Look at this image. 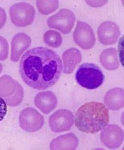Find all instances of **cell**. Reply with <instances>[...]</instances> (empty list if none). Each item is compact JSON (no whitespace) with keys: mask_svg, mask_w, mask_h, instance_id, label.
Masks as SVG:
<instances>
[{"mask_svg":"<svg viewBox=\"0 0 124 150\" xmlns=\"http://www.w3.org/2000/svg\"><path fill=\"white\" fill-rule=\"evenodd\" d=\"M19 71L26 84L33 89L44 90L58 82L63 71L62 62L55 52L37 47L26 52L21 59Z\"/></svg>","mask_w":124,"mask_h":150,"instance_id":"obj_1","label":"cell"},{"mask_svg":"<svg viewBox=\"0 0 124 150\" xmlns=\"http://www.w3.org/2000/svg\"><path fill=\"white\" fill-rule=\"evenodd\" d=\"M109 122V110L101 103H86L76 113L75 126L83 133H99L104 130Z\"/></svg>","mask_w":124,"mask_h":150,"instance_id":"obj_2","label":"cell"},{"mask_svg":"<svg viewBox=\"0 0 124 150\" xmlns=\"http://www.w3.org/2000/svg\"><path fill=\"white\" fill-rule=\"evenodd\" d=\"M76 79L81 86L86 89L93 90L102 85L105 80V76L97 65L84 63L77 70Z\"/></svg>","mask_w":124,"mask_h":150,"instance_id":"obj_3","label":"cell"},{"mask_svg":"<svg viewBox=\"0 0 124 150\" xmlns=\"http://www.w3.org/2000/svg\"><path fill=\"white\" fill-rule=\"evenodd\" d=\"M0 95L8 105L15 107L22 101L24 92L19 82L5 75L0 79Z\"/></svg>","mask_w":124,"mask_h":150,"instance_id":"obj_4","label":"cell"},{"mask_svg":"<svg viewBox=\"0 0 124 150\" xmlns=\"http://www.w3.org/2000/svg\"><path fill=\"white\" fill-rule=\"evenodd\" d=\"M13 24L19 27H25L32 23L35 17V10L29 4L21 2L15 4L10 9Z\"/></svg>","mask_w":124,"mask_h":150,"instance_id":"obj_5","label":"cell"},{"mask_svg":"<svg viewBox=\"0 0 124 150\" xmlns=\"http://www.w3.org/2000/svg\"><path fill=\"white\" fill-rule=\"evenodd\" d=\"M44 118L34 108H26L19 116L20 126L25 131L29 133L40 130L44 124Z\"/></svg>","mask_w":124,"mask_h":150,"instance_id":"obj_6","label":"cell"},{"mask_svg":"<svg viewBox=\"0 0 124 150\" xmlns=\"http://www.w3.org/2000/svg\"><path fill=\"white\" fill-rule=\"evenodd\" d=\"M75 19V15L72 11L61 9L48 18L47 25L50 28L59 30L64 34H68L73 28Z\"/></svg>","mask_w":124,"mask_h":150,"instance_id":"obj_7","label":"cell"},{"mask_svg":"<svg viewBox=\"0 0 124 150\" xmlns=\"http://www.w3.org/2000/svg\"><path fill=\"white\" fill-rule=\"evenodd\" d=\"M74 121V116L71 111L59 110L50 117V127L53 132L62 133L71 130Z\"/></svg>","mask_w":124,"mask_h":150,"instance_id":"obj_8","label":"cell"},{"mask_svg":"<svg viewBox=\"0 0 124 150\" xmlns=\"http://www.w3.org/2000/svg\"><path fill=\"white\" fill-rule=\"evenodd\" d=\"M74 40L83 50L92 49L95 44L96 38L92 27L86 23L78 21L73 33Z\"/></svg>","mask_w":124,"mask_h":150,"instance_id":"obj_9","label":"cell"},{"mask_svg":"<svg viewBox=\"0 0 124 150\" xmlns=\"http://www.w3.org/2000/svg\"><path fill=\"white\" fill-rule=\"evenodd\" d=\"M101 134V140L103 145L111 149L118 148L124 139L123 130L116 125H109Z\"/></svg>","mask_w":124,"mask_h":150,"instance_id":"obj_10","label":"cell"},{"mask_svg":"<svg viewBox=\"0 0 124 150\" xmlns=\"http://www.w3.org/2000/svg\"><path fill=\"white\" fill-rule=\"evenodd\" d=\"M97 33L100 42L105 46L115 44L121 35L118 26L111 21L102 23L99 26Z\"/></svg>","mask_w":124,"mask_h":150,"instance_id":"obj_11","label":"cell"},{"mask_svg":"<svg viewBox=\"0 0 124 150\" xmlns=\"http://www.w3.org/2000/svg\"><path fill=\"white\" fill-rule=\"evenodd\" d=\"M31 42V38L25 33H20L16 35L11 43V61H18L23 53L30 46Z\"/></svg>","mask_w":124,"mask_h":150,"instance_id":"obj_12","label":"cell"},{"mask_svg":"<svg viewBox=\"0 0 124 150\" xmlns=\"http://www.w3.org/2000/svg\"><path fill=\"white\" fill-rule=\"evenodd\" d=\"M58 100L56 96L51 91L38 93L34 99V104L44 114H49L56 107Z\"/></svg>","mask_w":124,"mask_h":150,"instance_id":"obj_13","label":"cell"},{"mask_svg":"<svg viewBox=\"0 0 124 150\" xmlns=\"http://www.w3.org/2000/svg\"><path fill=\"white\" fill-rule=\"evenodd\" d=\"M104 103L109 109L117 111L124 107V90L115 88L109 90L104 97Z\"/></svg>","mask_w":124,"mask_h":150,"instance_id":"obj_14","label":"cell"},{"mask_svg":"<svg viewBox=\"0 0 124 150\" xmlns=\"http://www.w3.org/2000/svg\"><path fill=\"white\" fill-rule=\"evenodd\" d=\"M79 145V140L75 134L69 133L55 139L50 144L51 150H75Z\"/></svg>","mask_w":124,"mask_h":150,"instance_id":"obj_15","label":"cell"},{"mask_svg":"<svg viewBox=\"0 0 124 150\" xmlns=\"http://www.w3.org/2000/svg\"><path fill=\"white\" fill-rule=\"evenodd\" d=\"M64 63V73L71 74L73 72L77 66L82 60V55L80 51L76 48H70L62 55Z\"/></svg>","mask_w":124,"mask_h":150,"instance_id":"obj_16","label":"cell"},{"mask_svg":"<svg viewBox=\"0 0 124 150\" xmlns=\"http://www.w3.org/2000/svg\"><path fill=\"white\" fill-rule=\"evenodd\" d=\"M100 61L102 66L109 71L116 70L119 67L117 52L114 48H109L102 52Z\"/></svg>","mask_w":124,"mask_h":150,"instance_id":"obj_17","label":"cell"},{"mask_svg":"<svg viewBox=\"0 0 124 150\" xmlns=\"http://www.w3.org/2000/svg\"><path fill=\"white\" fill-rule=\"evenodd\" d=\"M43 41L48 46L58 48L61 45L63 38L60 33L57 31L49 30L43 36Z\"/></svg>","mask_w":124,"mask_h":150,"instance_id":"obj_18","label":"cell"},{"mask_svg":"<svg viewBox=\"0 0 124 150\" xmlns=\"http://www.w3.org/2000/svg\"><path fill=\"white\" fill-rule=\"evenodd\" d=\"M36 5L41 14L47 15L58 9L59 2L58 1H37Z\"/></svg>","mask_w":124,"mask_h":150,"instance_id":"obj_19","label":"cell"},{"mask_svg":"<svg viewBox=\"0 0 124 150\" xmlns=\"http://www.w3.org/2000/svg\"><path fill=\"white\" fill-rule=\"evenodd\" d=\"M1 50L0 52V60L2 61L5 60L7 58L9 52V46L7 42L4 38L0 37Z\"/></svg>","mask_w":124,"mask_h":150,"instance_id":"obj_20","label":"cell"}]
</instances>
